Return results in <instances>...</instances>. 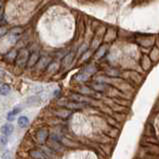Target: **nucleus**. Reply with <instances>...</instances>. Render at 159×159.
Wrapping results in <instances>:
<instances>
[{"mask_svg": "<svg viewBox=\"0 0 159 159\" xmlns=\"http://www.w3.org/2000/svg\"><path fill=\"white\" fill-rule=\"evenodd\" d=\"M29 51L27 49H21L20 51L18 52L17 54V58L15 60L16 64L18 65L20 67H23V66H26L27 65V62H28V59H29Z\"/></svg>", "mask_w": 159, "mask_h": 159, "instance_id": "f257e3e1", "label": "nucleus"}, {"mask_svg": "<svg viewBox=\"0 0 159 159\" xmlns=\"http://www.w3.org/2000/svg\"><path fill=\"white\" fill-rule=\"evenodd\" d=\"M40 59V55L38 52H33L30 54L29 56V59H28V62H27V65L26 66L28 68H32L33 66L37 64V62L39 61Z\"/></svg>", "mask_w": 159, "mask_h": 159, "instance_id": "f03ea898", "label": "nucleus"}, {"mask_svg": "<svg viewBox=\"0 0 159 159\" xmlns=\"http://www.w3.org/2000/svg\"><path fill=\"white\" fill-rule=\"evenodd\" d=\"M30 156L33 159H49V157L44 152L40 150H32L30 151Z\"/></svg>", "mask_w": 159, "mask_h": 159, "instance_id": "7ed1b4c3", "label": "nucleus"}, {"mask_svg": "<svg viewBox=\"0 0 159 159\" xmlns=\"http://www.w3.org/2000/svg\"><path fill=\"white\" fill-rule=\"evenodd\" d=\"M13 130H14V126L12 125L11 123H6V124L2 125V127H1V132L6 136L11 135L12 132H13Z\"/></svg>", "mask_w": 159, "mask_h": 159, "instance_id": "20e7f679", "label": "nucleus"}, {"mask_svg": "<svg viewBox=\"0 0 159 159\" xmlns=\"http://www.w3.org/2000/svg\"><path fill=\"white\" fill-rule=\"evenodd\" d=\"M17 54H18L17 50L12 49V50H10V51L7 53L6 55H5V59H6L8 62H13V61H15V60H16Z\"/></svg>", "mask_w": 159, "mask_h": 159, "instance_id": "39448f33", "label": "nucleus"}, {"mask_svg": "<svg viewBox=\"0 0 159 159\" xmlns=\"http://www.w3.org/2000/svg\"><path fill=\"white\" fill-rule=\"evenodd\" d=\"M17 123H18V125L20 127H26L27 125L29 124V119L28 117H26V116H20L18 118V120H17Z\"/></svg>", "mask_w": 159, "mask_h": 159, "instance_id": "423d86ee", "label": "nucleus"}, {"mask_svg": "<svg viewBox=\"0 0 159 159\" xmlns=\"http://www.w3.org/2000/svg\"><path fill=\"white\" fill-rule=\"evenodd\" d=\"M10 91H11V88H10L8 84H2L0 86V95H2V96L8 95Z\"/></svg>", "mask_w": 159, "mask_h": 159, "instance_id": "0eeeda50", "label": "nucleus"}, {"mask_svg": "<svg viewBox=\"0 0 159 159\" xmlns=\"http://www.w3.org/2000/svg\"><path fill=\"white\" fill-rule=\"evenodd\" d=\"M47 136H48V132L46 129H41L38 132V139L41 143L45 142V140L47 139Z\"/></svg>", "mask_w": 159, "mask_h": 159, "instance_id": "6e6552de", "label": "nucleus"}, {"mask_svg": "<svg viewBox=\"0 0 159 159\" xmlns=\"http://www.w3.org/2000/svg\"><path fill=\"white\" fill-rule=\"evenodd\" d=\"M71 98L73 100H75L76 102H81V103H86V102H89L90 99L89 98H86L84 96H81V95H77V94H74L72 95Z\"/></svg>", "mask_w": 159, "mask_h": 159, "instance_id": "1a4fd4ad", "label": "nucleus"}, {"mask_svg": "<svg viewBox=\"0 0 159 159\" xmlns=\"http://www.w3.org/2000/svg\"><path fill=\"white\" fill-rule=\"evenodd\" d=\"M66 107L70 108V109H78V108H82L84 107V104L83 103H76V102H72V103H67Z\"/></svg>", "mask_w": 159, "mask_h": 159, "instance_id": "9d476101", "label": "nucleus"}, {"mask_svg": "<svg viewBox=\"0 0 159 159\" xmlns=\"http://www.w3.org/2000/svg\"><path fill=\"white\" fill-rule=\"evenodd\" d=\"M48 58L47 57H41L39 59V61L37 62V64H38V67L39 68H44L46 65L49 64V61H48Z\"/></svg>", "mask_w": 159, "mask_h": 159, "instance_id": "9b49d317", "label": "nucleus"}, {"mask_svg": "<svg viewBox=\"0 0 159 159\" xmlns=\"http://www.w3.org/2000/svg\"><path fill=\"white\" fill-rule=\"evenodd\" d=\"M24 30L21 28V27H14V28L11 29V31H10V33L12 35H15V36H19V35H21L23 33Z\"/></svg>", "mask_w": 159, "mask_h": 159, "instance_id": "f8f14e48", "label": "nucleus"}, {"mask_svg": "<svg viewBox=\"0 0 159 159\" xmlns=\"http://www.w3.org/2000/svg\"><path fill=\"white\" fill-rule=\"evenodd\" d=\"M56 115H57V116H59V117L65 118V117H67V116H69V115H70V111L65 110V109H61V110L57 111V112H56Z\"/></svg>", "mask_w": 159, "mask_h": 159, "instance_id": "ddd939ff", "label": "nucleus"}, {"mask_svg": "<svg viewBox=\"0 0 159 159\" xmlns=\"http://www.w3.org/2000/svg\"><path fill=\"white\" fill-rule=\"evenodd\" d=\"M72 59H73L72 54L66 55L64 59H63V65H64V66H68V65H70V64H71V62H72Z\"/></svg>", "mask_w": 159, "mask_h": 159, "instance_id": "4468645a", "label": "nucleus"}, {"mask_svg": "<svg viewBox=\"0 0 159 159\" xmlns=\"http://www.w3.org/2000/svg\"><path fill=\"white\" fill-rule=\"evenodd\" d=\"M7 144V137L6 135H0V145L1 146H5Z\"/></svg>", "mask_w": 159, "mask_h": 159, "instance_id": "2eb2a0df", "label": "nucleus"}, {"mask_svg": "<svg viewBox=\"0 0 159 159\" xmlns=\"http://www.w3.org/2000/svg\"><path fill=\"white\" fill-rule=\"evenodd\" d=\"M8 32V29L6 28V27H4V26H0V38L1 37H3L5 34Z\"/></svg>", "mask_w": 159, "mask_h": 159, "instance_id": "dca6fc26", "label": "nucleus"}, {"mask_svg": "<svg viewBox=\"0 0 159 159\" xmlns=\"http://www.w3.org/2000/svg\"><path fill=\"white\" fill-rule=\"evenodd\" d=\"M93 88H94V89H96V90H98V91H103V90H105V85H103V84L93 85Z\"/></svg>", "mask_w": 159, "mask_h": 159, "instance_id": "f3484780", "label": "nucleus"}, {"mask_svg": "<svg viewBox=\"0 0 159 159\" xmlns=\"http://www.w3.org/2000/svg\"><path fill=\"white\" fill-rule=\"evenodd\" d=\"M14 117H15V114L12 113V111L7 114V120H9V121H13L14 120Z\"/></svg>", "mask_w": 159, "mask_h": 159, "instance_id": "a211bd4d", "label": "nucleus"}, {"mask_svg": "<svg viewBox=\"0 0 159 159\" xmlns=\"http://www.w3.org/2000/svg\"><path fill=\"white\" fill-rule=\"evenodd\" d=\"M1 17H2V13H1V11H0V19H1Z\"/></svg>", "mask_w": 159, "mask_h": 159, "instance_id": "6ab92c4d", "label": "nucleus"}, {"mask_svg": "<svg viewBox=\"0 0 159 159\" xmlns=\"http://www.w3.org/2000/svg\"><path fill=\"white\" fill-rule=\"evenodd\" d=\"M0 7H1V1H0Z\"/></svg>", "mask_w": 159, "mask_h": 159, "instance_id": "aec40b11", "label": "nucleus"}]
</instances>
